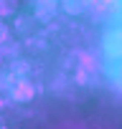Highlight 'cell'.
<instances>
[{"label":"cell","mask_w":122,"mask_h":129,"mask_svg":"<svg viewBox=\"0 0 122 129\" xmlns=\"http://www.w3.org/2000/svg\"><path fill=\"white\" fill-rule=\"evenodd\" d=\"M33 96H36L33 84H28V81H18L15 84V89H13V99L15 101H31Z\"/></svg>","instance_id":"obj_1"},{"label":"cell","mask_w":122,"mask_h":129,"mask_svg":"<svg viewBox=\"0 0 122 129\" xmlns=\"http://www.w3.org/2000/svg\"><path fill=\"white\" fill-rule=\"evenodd\" d=\"M53 10H56V3L53 0H38V18H51L53 15Z\"/></svg>","instance_id":"obj_2"},{"label":"cell","mask_w":122,"mask_h":129,"mask_svg":"<svg viewBox=\"0 0 122 129\" xmlns=\"http://www.w3.org/2000/svg\"><path fill=\"white\" fill-rule=\"evenodd\" d=\"M15 8H18V0H0V20L5 15H13Z\"/></svg>","instance_id":"obj_3"},{"label":"cell","mask_w":122,"mask_h":129,"mask_svg":"<svg viewBox=\"0 0 122 129\" xmlns=\"http://www.w3.org/2000/svg\"><path fill=\"white\" fill-rule=\"evenodd\" d=\"M84 5H87V0H64V8L69 13H79V10H84Z\"/></svg>","instance_id":"obj_4"},{"label":"cell","mask_w":122,"mask_h":129,"mask_svg":"<svg viewBox=\"0 0 122 129\" xmlns=\"http://www.w3.org/2000/svg\"><path fill=\"white\" fill-rule=\"evenodd\" d=\"M8 36H10V30H8V25H5L3 20H0V43H3V41H5Z\"/></svg>","instance_id":"obj_5"},{"label":"cell","mask_w":122,"mask_h":129,"mask_svg":"<svg viewBox=\"0 0 122 129\" xmlns=\"http://www.w3.org/2000/svg\"><path fill=\"white\" fill-rule=\"evenodd\" d=\"M0 106H3V101H0Z\"/></svg>","instance_id":"obj_6"}]
</instances>
